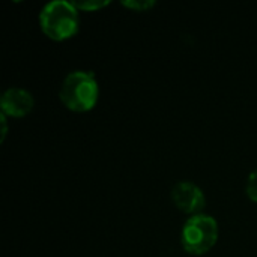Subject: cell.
Listing matches in <instances>:
<instances>
[{
    "label": "cell",
    "mask_w": 257,
    "mask_h": 257,
    "mask_svg": "<svg viewBox=\"0 0 257 257\" xmlns=\"http://www.w3.org/2000/svg\"><path fill=\"white\" fill-rule=\"evenodd\" d=\"M99 95V86L92 71H71L62 81L59 98L63 105L72 111H89L95 107Z\"/></svg>",
    "instance_id": "6da1fadb"
},
{
    "label": "cell",
    "mask_w": 257,
    "mask_h": 257,
    "mask_svg": "<svg viewBox=\"0 0 257 257\" xmlns=\"http://www.w3.org/2000/svg\"><path fill=\"white\" fill-rule=\"evenodd\" d=\"M39 24L50 39L65 41L74 36L78 30V9L68 0L48 2L39 12Z\"/></svg>",
    "instance_id": "7a4b0ae2"
},
{
    "label": "cell",
    "mask_w": 257,
    "mask_h": 257,
    "mask_svg": "<svg viewBox=\"0 0 257 257\" xmlns=\"http://www.w3.org/2000/svg\"><path fill=\"white\" fill-rule=\"evenodd\" d=\"M218 241V224L208 214H196L190 217L181 230L182 248L190 254H205Z\"/></svg>",
    "instance_id": "3957f363"
},
{
    "label": "cell",
    "mask_w": 257,
    "mask_h": 257,
    "mask_svg": "<svg viewBox=\"0 0 257 257\" xmlns=\"http://www.w3.org/2000/svg\"><path fill=\"white\" fill-rule=\"evenodd\" d=\"M172 200L178 209L185 214H200L206 205L205 193L199 185L190 181L176 182L172 188Z\"/></svg>",
    "instance_id": "277c9868"
},
{
    "label": "cell",
    "mask_w": 257,
    "mask_h": 257,
    "mask_svg": "<svg viewBox=\"0 0 257 257\" xmlns=\"http://www.w3.org/2000/svg\"><path fill=\"white\" fill-rule=\"evenodd\" d=\"M35 99L32 93L23 87H9L0 98V108L5 116L23 117L32 111Z\"/></svg>",
    "instance_id": "5b68a950"
},
{
    "label": "cell",
    "mask_w": 257,
    "mask_h": 257,
    "mask_svg": "<svg viewBox=\"0 0 257 257\" xmlns=\"http://www.w3.org/2000/svg\"><path fill=\"white\" fill-rule=\"evenodd\" d=\"M72 3L78 11H98L110 5V0H77Z\"/></svg>",
    "instance_id": "8992f818"
},
{
    "label": "cell",
    "mask_w": 257,
    "mask_h": 257,
    "mask_svg": "<svg viewBox=\"0 0 257 257\" xmlns=\"http://www.w3.org/2000/svg\"><path fill=\"white\" fill-rule=\"evenodd\" d=\"M123 6L133 9V11H137V12H145L151 8H154L157 5L155 0H123L122 2Z\"/></svg>",
    "instance_id": "52a82bcc"
},
{
    "label": "cell",
    "mask_w": 257,
    "mask_h": 257,
    "mask_svg": "<svg viewBox=\"0 0 257 257\" xmlns=\"http://www.w3.org/2000/svg\"><path fill=\"white\" fill-rule=\"evenodd\" d=\"M247 194L248 197L253 200V202H257V167L250 173L248 179H247Z\"/></svg>",
    "instance_id": "ba28073f"
},
{
    "label": "cell",
    "mask_w": 257,
    "mask_h": 257,
    "mask_svg": "<svg viewBox=\"0 0 257 257\" xmlns=\"http://www.w3.org/2000/svg\"><path fill=\"white\" fill-rule=\"evenodd\" d=\"M8 116H5L3 113L0 114V123H2V137H0V140L3 142L5 140V137H6V134H8V119H6Z\"/></svg>",
    "instance_id": "9c48e42d"
}]
</instances>
